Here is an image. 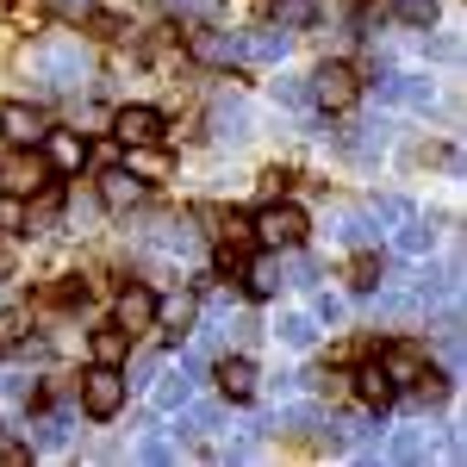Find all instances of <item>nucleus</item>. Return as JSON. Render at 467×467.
Here are the masks:
<instances>
[{"mask_svg":"<svg viewBox=\"0 0 467 467\" xmlns=\"http://www.w3.org/2000/svg\"><path fill=\"white\" fill-rule=\"evenodd\" d=\"M19 63H26V69H44L50 88H81V81H88V50H81V37H50L37 57L26 50Z\"/></svg>","mask_w":467,"mask_h":467,"instance_id":"nucleus-1","label":"nucleus"},{"mask_svg":"<svg viewBox=\"0 0 467 467\" xmlns=\"http://www.w3.org/2000/svg\"><path fill=\"white\" fill-rule=\"evenodd\" d=\"M125 399H131V380H125L119 368L94 361V368L81 374V411H88V418H100V424H107V418L125 411Z\"/></svg>","mask_w":467,"mask_h":467,"instance_id":"nucleus-2","label":"nucleus"},{"mask_svg":"<svg viewBox=\"0 0 467 467\" xmlns=\"http://www.w3.org/2000/svg\"><path fill=\"white\" fill-rule=\"evenodd\" d=\"M250 237L268 244V250H299V244H306V213H299L293 200H275V206H262V213L250 218Z\"/></svg>","mask_w":467,"mask_h":467,"instance_id":"nucleus-3","label":"nucleus"},{"mask_svg":"<svg viewBox=\"0 0 467 467\" xmlns=\"http://www.w3.org/2000/svg\"><path fill=\"white\" fill-rule=\"evenodd\" d=\"M44 181H50V162H44L32 144H13L6 156H0V193L32 200V193H44Z\"/></svg>","mask_w":467,"mask_h":467,"instance_id":"nucleus-4","label":"nucleus"},{"mask_svg":"<svg viewBox=\"0 0 467 467\" xmlns=\"http://www.w3.org/2000/svg\"><path fill=\"white\" fill-rule=\"evenodd\" d=\"M306 88H312V100H318V107H330V112H349L361 100V75L349 69V63H318Z\"/></svg>","mask_w":467,"mask_h":467,"instance_id":"nucleus-5","label":"nucleus"},{"mask_svg":"<svg viewBox=\"0 0 467 467\" xmlns=\"http://www.w3.org/2000/svg\"><path fill=\"white\" fill-rule=\"evenodd\" d=\"M112 324L131 330V337L156 330V287H125L119 299H112Z\"/></svg>","mask_w":467,"mask_h":467,"instance_id":"nucleus-6","label":"nucleus"},{"mask_svg":"<svg viewBox=\"0 0 467 467\" xmlns=\"http://www.w3.org/2000/svg\"><path fill=\"white\" fill-rule=\"evenodd\" d=\"M107 125L119 144H162V112L156 107H119Z\"/></svg>","mask_w":467,"mask_h":467,"instance_id":"nucleus-7","label":"nucleus"},{"mask_svg":"<svg viewBox=\"0 0 467 467\" xmlns=\"http://www.w3.org/2000/svg\"><path fill=\"white\" fill-rule=\"evenodd\" d=\"M193 318H200V293H156V330L162 337L181 343V330H193Z\"/></svg>","mask_w":467,"mask_h":467,"instance_id":"nucleus-8","label":"nucleus"},{"mask_svg":"<svg viewBox=\"0 0 467 467\" xmlns=\"http://www.w3.org/2000/svg\"><path fill=\"white\" fill-rule=\"evenodd\" d=\"M144 193H150V181H138L131 169H107V175H100V206H107V213L144 206Z\"/></svg>","mask_w":467,"mask_h":467,"instance_id":"nucleus-9","label":"nucleus"},{"mask_svg":"<svg viewBox=\"0 0 467 467\" xmlns=\"http://www.w3.org/2000/svg\"><path fill=\"white\" fill-rule=\"evenodd\" d=\"M255 380H262V374H255L250 356H218V393L231 399V405H250V399H255Z\"/></svg>","mask_w":467,"mask_h":467,"instance_id":"nucleus-10","label":"nucleus"},{"mask_svg":"<svg viewBox=\"0 0 467 467\" xmlns=\"http://www.w3.org/2000/svg\"><path fill=\"white\" fill-rule=\"evenodd\" d=\"M37 144H44L37 156H44L50 169H63V175H75V169L88 162V138H81V131H44Z\"/></svg>","mask_w":467,"mask_h":467,"instance_id":"nucleus-11","label":"nucleus"},{"mask_svg":"<svg viewBox=\"0 0 467 467\" xmlns=\"http://www.w3.org/2000/svg\"><path fill=\"white\" fill-rule=\"evenodd\" d=\"M187 399H193L187 368H156V374H150V405H156V411H181Z\"/></svg>","mask_w":467,"mask_h":467,"instance_id":"nucleus-12","label":"nucleus"},{"mask_svg":"<svg viewBox=\"0 0 467 467\" xmlns=\"http://www.w3.org/2000/svg\"><path fill=\"white\" fill-rule=\"evenodd\" d=\"M424 368H431V356H424L418 343H387V356H380V374H387L393 387H411Z\"/></svg>","mask_w":467,"mask_h":467,"instance_id":"nucleus-13","label":"nucleus"},{"mask_svg":"<svg viewBox=\"0 0 467 467\" xmlns=\"http://www.w3.org/2000/svg\"><path fill=\"white\" fill-rule=\"evenodd\" d=\"M0 138H6V144H37V138H44V112L26 107V100L0 107Z\"/></svg>","mask_w":467,"mask_h":467,"instance_id":"nucleus-14","label":"nucleus"},{"mask_svg":"<svg viewBox=\"0 0 467 467\" xmlns=\"http://www.w3.org/2000/svg\"><path fill=\"white\" fill-rule=\"evenodd\" d=\"M349 393H356L361 405H368V411H387V405L399 399V387L387 380V374H380V361H368L361 374H349Z\"/></svg>","mask_w":467,"mask_h":467,"instance_id":"nucleus-15","label":"nucleus"},{"mask_svg":"<svg viewBox=\"0 0 467 467\" xmlns=\"http://www.w3.org/2000/svg\"><path fill=\"white\" fill-rule=\"evenodd\" d=\"M393 107H418V112H431V100H436V81L431 75H393L387 88H380Z\"/></svg>","mask_w":467,"mask_h":467,"instance_id":"nucleus-16","label":"nucleus"},{"mask_svg":"<svg viewBox=\"0 0 467 467\" xmlns=\"http://www.w3.org/2000/svg\"><path fill=\"white\" fill-rule=\"evenodd\" d=\"M244 281H250L255 299H275L287 287V268H281V255H255V262H244Z\"/></svg>","mask_w":467,"mask_h":467,"instance_id":"nucleus-17","label":"nucleus"},{"mask_svg":"<svg viewBox=\"0 0 467 467\" xmlns=\"http://www.w3.org/2000/svg\"><path fill=\"white\" fill-rule=\"evenodd\" d=\"M88 356L107 361V368H125V361H131V330H119V324L94 330V337H88Z\"/></svg>","mask_w":467,"mask_h":467,"instance_id":"nucleus-18","label":"nucleus"},{"mask_svg":"<svg viewBox=\"0 0 467 467\" xmlns=\"http://www.w3.org/2000/svg\"><path fill=\"white\" fill-rule=\"evenodd\" d=\"M187 50H193L200 63H237V57H244V37H224V32H193V37H187Z\"/></svg>","mask_w":467,"mask_h":467,"instance_id":"nucleus-19","label":"nucleus"},{"mask_svg":"<svg viewBox=\"0 0 467 467\" xmlns=\"http://www.w3.org/2000/svg\"><path fill=\"white\" fill-rule=\"evenodd\" d=\"M213 138H218V144H244V138H250V112L237 107V100H218V112H213Z\"/></svg>","mask_w":467,"mask_h":467,"instance_id":"nucleus-20","label":"nucleus"},{"mask_svg":"<svg viewBox=\"0 0 467 467\" xmlns=\"http://www.w3.org/2000/svg\"><path fill=\"white\" fill-rule=\"evenodd\" d=\"M380 281H387V262H380L374 250H361L356 262H349V287L356 293H380Z\"/></svg>","mask_w":467,"mask_h":467,"instance_id":"nucleus-21","label":"nucleus"},{"mask_svg":"<svg viewBox=\"0 0 467 467\" xmlns=\"http://www.w3.org/2000/svg\"><path fill=\"white\" fill-rule=\"evenodd\" d=\"M244 57H255V63H281V57H287V32H281V26H268V32L244 37Z\"/></svg>","mask_w":467,"mask_h":467,"instance_id":"nucleus-22","label":"nucleus"},{"mask_svg":"<svg viewBox=\"0 0 467 467\" xmlns=\"http://www.w3.org/2000/svg\"><path fill=\"white\" fill-rule=\"evenodd\" d=\"M393 13H399V26H411V32H431L436 13H442V0H393Z\"/></svg>","mask_w":467,"mask_h":467,"instance_id":"nucleus-23","label":"nucleus"},{"mask_svg":"<svg viewBox=\"0 0 467 467\" xmlns=\"http://www.w3.org/2000/svg\"><path fill=\"white\" fill-rule=\"evenodd\" d=\"M125 150H131V156H125V169H131L138 181H156L162 169H169V156H162L156 144H125Z\"/></svg>","mask_w":467,"mask_h":467,"instance_id":"nucleus-24","label":"nucleus"},{"mask_svg":"<svg viewBox=\"0 0 467 467\" xmlns=\"http://www.w3.org/2000/svg\"><path fill=\"white\" fill-rule=\"evenodd\" d=\"M275 337H281L287 349H312V337H318V324L306 318V312H287V318L275 324Z\"/></svg>","mask_w":467,"mask_h":467,"instance_id":"nucleus-25","label":"nucleus"},{"mask_svg":"<svg viewBox=\"0 0 467 467\" xmlns=\"http://www.w3.org/2000/svg\"><path fill=\"white\" fill-rule=\"evenodd\" d=\"M37 449H63L69 442V411H57V418H32V431H26Z\"/></svg>","mask_w":467,"mask_h":467,"instance_id":"nucleus-26","label":"nucleus"},{"mask_svg":"<svg viewBox=\"0 0 467 467\" xmlns=\"http://www.w3.org/2000/svg\"><path fill=\"white\" fill-rule=\"evenodd\" d=\"M268 94H275L281 107H312V88H306L299 75H275V81H268Z\"/></svg>","mask_w":467,"mask_h":467,"instance_id":"nucleus-27","label":"nucleus"},{"mask_svg":"<svg viewBox=\"0 0 467 467\" xmlns=\"http://www.w3.org/2000/svg\"><path fill=\"white\" fill-rule=\"evenodd\" d=\"M50 6V19H63V26H81V19H94V0H44Z\"/></svg>","mask_w":467,"mask_h":467,"instance_id":"nucleus-28","label":"nucleus"},{"mask_svg":"<svg viewBox=\"0 0 467 467\" xmlns=\"http://www.w3.org/2000/svg\"><path fill=\"white\" fill-rule=\"evenodd\" d=\"M436 244V231H424V224H411V218H405V231H399V250L405 255H424Z\"/></svg>","mask_w":467,"mask_h":467,"instance_id":"nucleus-29","label":"nucleus"},{"mask_svg":"<svg viewBox=\"0 0 467 467\" xmlns=\"http://www.w3.org/2000/svg\"><path fill=\"white\" fill-rule=\"evenodd\" d=\"M374 218H380V224H405V218H411V200L387 193V200H374Z\"/></svg>","mask_w":467,"mask_h":467,"instance_id":"nucleus-30","label":"nucleus"},{"mask_svg":"<svg viewBox=\"0 0 467 467\" xmlns=\"http://www.w3.org/2000/svg\"><path fill=\"white\" fill-rule=\"evenodd\" d=\"M19 224H26V213H19V200L6 193V200H0V237H13Z\"/></svg>","mask_w":467,"mask_h":467,"instance_id":"nucleus-31","label":"nucleus"},{"mask_svg":"<svg viewBox=\"0 0 467 467\" xmlns=\"http://www.w3.org/2000/svg\"><path fill=\"white\" fill-rule=\"evenodd\" d=\"M26 462H32L26 442H0V467H26Z\"/></svg>","mask_w":467,"mask_h":467,"instance_id":"nucleus-32","label":"nucleus"},{"mask_svg":"<svg viewBox=\"0 0 467 467\" xmlns=\"http://www.w3.org/2000/svg\"><path fill=\"white\" fill-rule=\"evenodd\" d=\"M169 455H175V442H169V436H150V442H144V462H169Z\"/></svg>","mask_w":467,"mask_h":467,"instance_id":"nucleus-33","label":"nucleus"},{"mask_svg":"<svg viewBox=\"0 0 467 467\" xmlns=\"http://www.w3.org/2000/svg\"><path fill=\"white\" fill-rule=\"evenodd\" d=\"M275 13H281V26H299V19H306V13H312V6H306V0H281V6H275Z\"/></svg>","mask_w":467,"mask_h":467,"instance_id":"nucleus-34","label":"nucleus"},{"mask_svg":"<svg viewBox=\"0 0 467 467\" xmlns=\"http://www.w3.org/2000/svg\"><path fill=\"white\" fill-rule=\"evenodd\" d=\"M156 368H162L156 356H138V368H119V374H138V387H150V374H156Z\"/></svg>","mask_w":467,"mask_h":467,"instance_id":"nucleus-35","label":"nucleus"},{"mask_svg":"<svg viewBox=\"0 0 467 467\" xmlns=\"http://www.w3.org/2000/svg\"><path fill=\"white\" fill-rule=\"evenodd\" d=\"M94 37H125V19H112V13H100V19H94Z\"/></svg>","mask_w":467,"mask_h":467,"instance_id":"nucleus-36","label":"nucleus"},{"mask_svg":"<svg viewBox=\"0 0 467 467\" xmlns=\"http://www.w3.org/2000/svg\"><path fill=\"white\" fill-rule=\"evenodd\" d=\"M6 275H13V244L0 237V281H6Z\"/></svg>","mask_w":467,"mask_h":467,"instance_id":"nucleus-37","label":"nucleus"}]
</instances>
